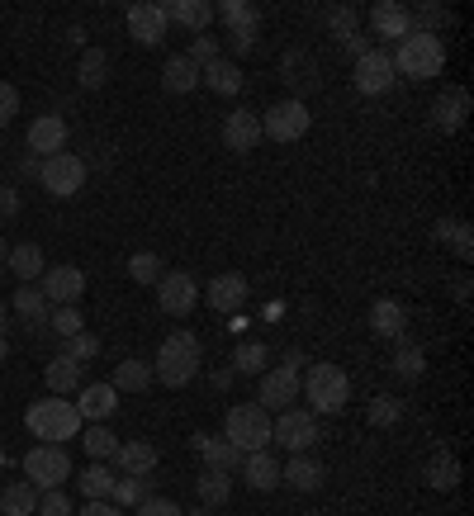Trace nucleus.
Instances as JSON below:
<instances>
[{
	"label": "nucleus",
	"mask_w": 474,
	"mask_h": 516,
	"mask_svg": "<svg viewBox=\"0 0 474 516\" xmlns=\"http://www.w3.org/2000/svg\"><path fill=\"white\" fill-rule=\"evenodd\" d=\"M256 143H261V119H256L252 109H233L223 119V147L228 152H252Z\"/></svg>",
	"instance_id": "obj_20"
},
{
	"label": "nucleus",
	"mask_w": 474,
	"mask_h": 516,
	"mask_svg": "<svg viewBox=\"0 0 474 516\" xmlns=\"http://www.w3.org/2000/svg\"><path fill=\"white\" fill-rule=\"evenodd\" d=\"M185 57H190V62H195V67H209V62H214V57H223V53H219V38L200 34V38H195V43H190V53H185Z\"/></svg>",
	"instance_id": "obj_49"
},
{
	"label": "nucleus",
	"mask_w": 474,
	"mask_h": 516,
	"mask_svg": "<svg viewBox=\"0 0 474 516\" xmlns=\"http://www.w3.org/2000/svg\"><path fill=\"white\" fill-rule=\"evenodd\" d=\"M399 417H403V403L394 398V393H380V398L370 403V427L389 431V427H399Z\"/></svg>",
	"instance_id": "obj_43"
},
{
	"label": "nucleus",
	"mask_w": 474,
	"mask_h": 516,
	"mask_svg": "<svg viewBox=\"0 0 474 516\" xmlns=\"http://www.w3.org/2000/svg\"><path fill=\"white\" fill-rule=\"evenodd\" d=\"M195 493H200V507H223V502L233 498V479L223 474V469H204L200 474V483H195Z\"/></svg>",
	"instance_id": "obj_35"
},
{
	"label": "nucleus",
	"mask_w": 474,
	"mask_h": 516,
	"mask_svg": "<svg viewBox=\"0 0 474 516\" xmlns=\"http://www.w3.org/2000/svg\"><path fill=\"white\" fill-rule=\"evenodd\" d=\"M166 24H181V29H190V34L200 38L214 24V5L209 0H171L166 5Z\"/></svg>",
	"instance_id": "obj_23"
},
{
	"label": "nucleus",
	"mask_w": 474,
	"mask_h": 516,
	"mask_svg": "<svg viewBox=\"0 0 474 516\" xmlns=\"http://www.w3.org/2000/svg\"><path fill=\"white\" fill-rule=\"evenodd\" d=\"M72 479V455H67V445H43L38 441L29 455H24V483H34L38 493H48V488H67Z\"/></svg>",
	"instance_id": "obj_6"
},
{
	"label": "nucleus",
	"mask_w": 474,
	"mask_h": 516,
	"mask_svg": "<svg viewBox=\"0 0 474 516\" xmlns=\"http://www.w3.org/2000/svg\"><path fill=\"white\" fill-rule=\"evenodd\" d=\"M15 114H19V90L10 81H0V128L15 124Z\"/></svg>",
	"instance_id": "obj_50"
},
{
	"label": "nucleus",
	"mask_w": 474,
	"mask_h": 516,
	"mask_svg": "<svg viewBox=\"0 0 474 516\" xmlns=\"http://www.w3.org/2000/svg\"><path fill=\"white\" fill-rule=\"evenodd\" d=\"M204 299H209V308H214L219 318H237V313L247 308V299H252V285H247V275L223 270V275H214V280L204 285Z\"/></svg>",
	"instance_id": "obj_10"
},
{
	"label": "nucleus",
	"mask_w": 474,
	"mask_h": 516,
	"mask_svg": "<svg viewBox=\"0 0 474 516\" xmlns=\"http://www.w3.org/2000/svg\"><path fill=\"white\" fill-rule=\"evenodd\" d=\"M437 237L441 242H451V256H456V261H474V228L470 223H460V218H441Z\"/></svg>",
	"instance_id": "obj_34"
},
{
	"label": "nucleus",
	"mask_w": 474,
	"mask_h": 516,
	"mask_svg": "<svg viewBox=\"0 0 474 516\" xmlns=\"http://www.w3.org/2000/svg\"><path fill=\"white\" fill-rule=\"evenodd\" d=\"M299 389L309 393L313 412H323V417H337V412L351 403V379L342 365H313L309 379H304Z\"/></svg>",
	"instance_id": "obj_4"
},
{
	"label": "nucleus",
	"mask_w": 474,
	"mask_h": 516,
	"mask_svg": "<svg viewBox=\"0 0 474 516\" xmlns=\"http://www.w3.org/2000/svg\"><path fill=\"white\" fill-rule=\"evenodd\" d=\"M147 488H152V479H119L110 498H114V507H138L147 498Z\"/></svg>",
	"instance_id": "obj_45"
},
{
	"label": "nucleus",
	"mask_w": 474,
	"mask_h": 516,
	"mask_svg": "<svg viewBox=\"0 0 474 516\" xmlns=\"http://www.w3.org/2000/svg\"><path fill=\"white\" fill-rule=\"evenodd\" d=\"M389 57H394V72L413 76V81H432L446 67V43L432 29H413L399 43V53H389Z\"/></svg>",
	"instance_id": "obj_3"
},
{
	"label": "nucleus",
	"mask_w": 474,
	"mask_h": 516,
	"mask_svg": "<svg viewBox=\"0 0 474 516\" xmlns=\"http://www.w3.org/2000/svg\"><path fill=\"white\" fill-rule=\"evenodd\" d=\"M76 516H128L124 507H114V502H91L86 512H76Z\"/></svg>",
	"instance_id": "obj_53"
},
{
	"label": "nucleus",
	"mask_w": 474,
	"mask_h": 516,
	"mask_svg": "<svg viewBox=\"0 0 474 516\" xmlns=\"http://www.w3.org/2000/svg\"><path fill=\"white\" fill-rule=\"evenodd\" d=\"M0 516H38V488L34 483H5L0 488Z\"/></svg>",
	"instance_id": "obj_31"
},
{
	"label": "nucleus",
	"mask_w": 474,
	"mask_h": 516,
	"mask_svg": "<svg viewBox=\"0 0 474 516\" xmlns=\"http://www.w3.org/2000/svg\"><path fill=\"white\" fill-rule=\"evenodd\" d=\"M128 275H133L138 285H157V280L166 275L162 256H157V251H133V256H128Z\"/></svg>",
	"instance_id": "obj_40"
},
{
	"label": "nucleus",
	"mask_w": 474,
	"mask_h": 516,
	"mask_svg": "<svg viewBox=\"0 0 474 516\" xmlns=\"http://www.w3.org/2000/svg\"><path fill=\"white\" fill-rule=\"evenodd\" d=\"M38 185H43L53 199L76 195V190L86 185V161L76 157V152H57V157L38 161Z\"/></svg>",
	"instance_id": "obj_8"
},
{
	"label": "nucleus",
	"mask_w": 474,
	"mask_h": 516,
	"mask_svg": "<svg viewBox=\"0 0 474 516\" xmlns=\"http://www.w3.org/2000/svg\"><path fill=\"white\" fill-rule=\"evenodd\" d=\"M209 384H214V389H228V384H233V370H214L209 374Z\"/></svg>",
	"instance_id": "obj_54"
},
{
	"label": "nucleus",
	"mask_w": 474,
	"mask_h": 516,
	"mask_svg": "<svg viewBox=\"0 0 474 516\" xmlns=\"http://www.w3.org/2000/svg\"><path fill=\"white\" fill-rule=\"evenodd\" d=\"M5 261H10V270L19 275V285H34V280H43V270H48L43 247H34V242H19V247H10V251H5Z\"/></svg>",
	"instance_id": "obj_28"
},
{
	"label": "nucleus",
	"mask_w": 474,
	"mask_h": 516,
	"mask_svg": "<svg viewBox=\"0 0 474 516\" xmlns=\"http://www.w3.org/2000/svg\"><path fill=\"white\" fill-rule=\"evenodd\" d=\"M157 303H162V313H171V318L195 313V303H200V285H195V275H185V270H166L162 280H157Z\"/></svg>",
	"instance_id": "obj_12"
},
{
	"label": "nucleus",
	"mask_w": 474,
	"mask_h": 516,
	"mask_svg": "<svg viewBox=\"0 0 474 516\" xmlns=\"http://www.w3.org/2000/svg\"><path fill=\"white\" fill-rule=\"evenodd\" d=\"M451 289H456V299H460V303L470 299V280H465V275H460V280H456V285H451Z\"/></svg>",
	"instance_id": "obj_55"
},
{
	"label": "nucleus",
	"mask_w": 474,
	"mask_h": 516,
	"mask_svg": "<svg viewBox=\"0 0 474 516\" xmlns=\"http://www.w3.org/2000/svg\"><path fill=\"white\" fill-rule=\"evenodd\" d=\"M223 441H233L242 455H252V450H266V445H271V412L256 408V403H237V408H228V422H223Z\"/></svg>",
	"instance_id": "obj_5"
},
{
	"label": "nucleus",
	"mask_w": 474,
	"mask_h": 516,
	"mask_svg": "<svg viewBox=\"0 0 474 516\" xmlns=\"http://www.w3.org/2000/svg\"><path fill=\"white\" fill-rule=\"evenodd\" d=\"M242 479H247L252 493H271L275 483H280V464H275L266 450H252V455L242 460Z\"/></svg>",
	"instance_id": "obj_30"
},
{
	"label": "nucleus",
	"mask_w": 474,
	"mask_h": 516,
	"mask_svg": "<svg viewBox=\"0 0 474 516\" xmlns=\"http://www.w3.org/2000/svg\"><path fill=\"white\" fill-rule=\"evenodd\" d=\"M394 374H399V379H422V374H427V356H422V346H399V356H394Z\"/></svg>",
	"instance_id": "obj_44"
},
{
	"label": "nucleus",
	"mask_w": 474,
	"mask_h": 516,
	"mask_svg": "<svg viewBox=\"0 0 474 516\" xmlns=\"http://www.w3.org/2000/svg\"><path fill=\"white\" fill-rule=\"evenodd\" d=\"M114 393H143L147 384H152V365H143V360H124V365H114Z\"/></svg>",
	"instance_id": "obj_38"
},
{
	"label": "nucleus",
	"mask_w": 474,
	"mask_h": 516,
	"mask_svg": "<svg viewBox=\"0 0 474 516\" xmlns=\"http://www.w3.org/2000/svg\"><path fill=\"white\" fill-rule=\"evenodd\" d=\"M81 441H86V450H91L95 460H114V450H119V436H114V431L105 427V422H91Z\"/></svg>",
	"instance_id": "obj_42"
},
{
	"label": "nucleus",
	"mask_w": 474,
	"mask_h": 516,
	"mask_svg": "<svg viewBox=\"0 0 474 516\" xmlns=\"http://www.w3.org/2000/svg\"><path fill=\"white\" fill-rule=\"evenodd\" d=\"M309 516H328V512H309Z\"/></svg>",
	"instance_id": "obj_59"
},
{
	"label": "nucleus",
	"mask_w": 474,
	"mask_h": 516,
	"mask_svg": "<svg viewBox=\"0 0 474 516\" xmlns=\"http://www.w3.org/2000/svg\"><path fill=\"white\" fill-rule=\"evenodd\" d=\"M299 370H290V365H280V370H266L261 374V403L256 408L266 412H285L294 408V398H299Z\"/></svg>",
	"instance_id": "obj_15"
},
{
	"label": "nucleus",
	"mask_w": 474,
	"mask_h": 516,
	"mask_svg": "<svg viewBox=\"0 0 474 516\" xmlns=\"http://www.w3.org/2000/svg\"><path fill=\"white\" fill-rule=\"evenodd\" d=\"M10 303H15V313H19L24 322H29V327H38V322L53 318V303L43 299V289H38V285H19V289H15V299H10Z\"/></svg>",
	"instance_id": "obj_33"
},
{
	"label": "nucleus",
	"mask_w": 474,
	"mask_h": 516,
	"mask_svg": "<svg viewBox=\"0 0 474 516\" xmlns=\"http://www.w3.org/2000/svg\"><path fill=\"white\" fill-rule=\"evenodd\" d=\"M280 483H290L294 493H318V488H323V464L309 460V455H294V460L280 469Z\"/></svg>",
	"instance_id": "obj_29"
},
{
	"label": "nucleus",
	"mask_w": 474,
	"mask_h": 516,
	"mask_svg": "<svg viewBox=\"0 0 474 516\" xmlns=\"http://www.w3.org/2000/svg\"><path fill=\"white\" fill-rule=\"evenodd\" d=\"M204 365V346L195 332H171L162 341V351L152 360V379H162L166 389H185Z\"/></svg>",
	"instance_id": "obj_1"
},
{
	"label": "nucleus",
	"mask_w": 474,
	"mask_h": 516,
	"mask_svg": "<svg viewBox=\"0 0 474 516\" xmlns=\"http://www.w3.org/2000/svg\"><path fill=\"white\" fill-rule=\"evenodd\" d=\"M394 57L384 53V48H370V53L356 57V67H351V81L361 95H384V90L394 86Z\"/></svg>",
	"instance_id": "obj_13"
},
{
	"label": "nucleus",
	"mask_w": 474,
	"mask_h": 516,
	"mask_svg": "<svg viewBox=\"0 0 474 516\" xmlns=\"http://www.w3.org/2000/svg\"><path fill=\"white\" fill-rule=\"evenodd\" d=\"M57 152H67V124H62L57 114H43V119L29 124V157L48 161V157H57Z\"/></svg>",
	"instance_id": "obj_17"
},
{
	"label": "nucleus",
	"mask_w": 474,
	"mask_h": 516,
	"mask_svg": "<svg viewBox=\"0 0 474 516\" xmlns=\"http://www.w3.org/2000/svg\"><path fill=\"white\" fill-rule=\"evenodd\" d=\"M370 29L380 38H408L413 34V10L399 5V0H380V5H370Z\"/></svg>",
	"instance_id": "obj_18"
},
{
	"label": "nucleus",
	"mask_w": 474,
	"mask_h": 516,
	"mask_svg": "<svg viewBox=\"0 0 474 516\" xmlns=\"http://www.w3.org/2000/svg\"><path fill=\"white\" fill-rule=\"evenodd\" d=\"M114 408H119L114 384H81V393H76V412H81V422H110Z\"/></svg>",
	"instance_id": "obj_19"
},
{
	"label": "nucleus",
	"mask_w": 474,
	"mask_h": 516,
	"mask_svg": "<svg viewBox=\"0 0 474 516\" xmlns=\"http://www.w3.org/2000/svg\"><path fill=\"white\" fill-rule=\"evenodd\" d=\"M162 86H166V95H190V90L200 86V67H195L185 53L166 57L162 62Z\"/></svg>",
	"instance_id": "obj_27"
},
{
	"label": "nucleus",
	"mask_w": 474,
	"mask_h": 516,
	"mask_svg": "<svg viewBox=\"0 0 474 516\" xmlns=\"http://www.w3.org/2000/svg\"><path fill=\"white\" fill-rule=\"evenodd\" d=\"M76 81H81V90H100L110 81V57L100 53V48H86V53H81V67H76Z\"/></svg>",
	"instance_id": "obj_37"
},
{
	"label": "nucleus",
	"mask_w": 474,
	"mask_h": 516,
	"mask_svg": "<svg viewBox=\"0 0 474 516\" xmlns=\"http://www.w3.org/2000/svg\"><path fill=\"white\" fill-rule=\"evenodd\" d=\"M200 450H204V460H209V469H223V474L242 469V460H247L233 441H214V436H200Z\"/></svg>",
	"instance_id": "obj_36"
},
{
	"label": "nucleus",
	"mask_w": 474,
	"mask_h": 516,
	"mask_svg": "<svg viewBox=\"0 0 474 516\" xmlns=\"http://www.w3.org/2000/svg\"><path fill=\"white\" fill-rule=\"evenodd\" d=\"M43 379H48L53 398H67V393H81L86 370H81V360H72V356H53L48 360V370H43Z\"/></svg>",
	"instance_id": "obj_24"
},
{
	"label": "nucleus",
	"mask_w": 474,
	"mask_h": 516,
	"mask_svg": "<svg viewBox=\"0 0 474 516\" xmlns=\"http://www.w3.org/2000/svg\"><path fill=\"white\" fill-rule=\"evenodd\" d=\"M219 19H228V48H233L237 57L252 53L256 48V24H261L256 5H247V0H223Z\"/></svg>",
	"instance_id": "obj_11"
},
{
	"label": "nucleus",
	"mask_w": 474,
	"mask_h": 516,
	"mask_svg": "<svg viewBox=\"0 0 474 516\" xmlns=\"http://www.w3.org/2000/svg\"><path fill=\"white\" fill-rule=\"evenodd\" d=\"M24 427L34 431L43 445H62V441H72L86 422H81L76 403H67V398H43V403H29V412H24Z\"/></svg>",
	"instance_id": "obj_2"
},
{
	"label": "nucleus",
	"mask_w": 474,
	"mask_h": 516,
	"mask_svg": "<svg viewBox=\"0 0 474 516\" xmlns=\"http://www.w3.org/2000/svg\"><path fill=\"white\" fill-rule=\"evenodd\" d=\"M0 214H5V218L19 214V190H15V185H5V190H0Z\"/></svg>",
	"instance_id": "obj_52"
},
{
	"label": "nucleus",
	"mask_w": 474,
	"mask_h": 516,
	"mask_svg": "<svg viewBox=\"0 0 474 516\" xmlns=\"http://www.w3.org/2000/svg\"><path fill=\"white\" fill-rule=\"evenodd\" d=\"M38 516H76L67 488H48V493H38Z\"/></svg>",
	"instance_id": "obj_46"
},
{
	"label": "nucleus",
	"mask_w": 474,
	"mask_h": 516,
	"mask_svg": "<svg viewBox=\"0 0 474 516\" xmlns=\"http://www.w3.org/2000/svg\"><path fill=\"white\" fill-rule=\"evenodd\" d=\"M422 479H427V488H437V493H451L460 483V460L451 450H437V455L427 460V469H422Z\"/></svg>",
	"instance_id": "obj_32"
},
{
	"label": "nucleus",
	"mask_w": 474,
	"mask_h": 516,
	"mask_svg": "<svg viewBox=\"0 0 474 516\" xmlns=\"http://www.w3.org/2000/svg\"><path fill=\"white\" fill-rule=\"evenodd\" d=\"M200 81L214 90V95H242V86H247L242 67H237V62H228V57H214L209 67H200Z\"/></svg>",
	"instance_id": "obj_26"
},
{
	"label": "nucleus",
	"mask_w": 474,
	"mask_h": 516,
	"mask_svg": "<svg viewBox=\"0 0 474 516\" xmlns=\"http://www.w3.org/2000/svg\"><path fill=\"white\" fill-rule=\"evenodd\" d=\"M157 445L152 441H119V450H114V464L124 469V479H147L152 469H157Z\"/></svg>",
	"instance_id": "obj_21"
},
{
	"label": "nucleus",
	"mask_w": 474,
	"mask_h": 516,
	"mask_svg": "<svg viewBox=\"0 0 474 516\" xmlns=\"http://www.w3.org/2000/svg\"><path fill=\"white\" fill-rule=\"evenodd\" d=\"M465 114H470V90L465 86H451L446 95L432 100V124L446 128V133H456V128L465 124Z\"/></svg>",
	"instance_id": "obj_22"
},
{
	"label": "nucleus",
	"mask_w": 474,
	"mask_h": 516,
	"mask_svg": "<svg viewBox=\"0 0 474 516\" xmlns=\"http://www.w3.org/2000/svg\"><path fill=\"white\" fill-rule=\"evenodd\" d=\"M261 370H266V346L261 341H237L233 374H261Z\"/></svg>",
	"instance_id": "obj_41"
},
{
	"label": "nucleus",
	"mask_w": 474,
	"mask_h": 516,
	"mask_svg": "<svg viewBox=\"0 0 474 516\" xmlns=\"http://www.w3.org/2000/svg\"><path fill=\"white\" fill-rule=\"evenodd\" d=\"M38 289H43V299L53 303V308H76L81 294H86V275L76 266H48L43 280H38Z\"/></svg>",
	"instance_id": "obj_14"
},
{
	"label": "nucleus",
	"mask_w": 474,
	"mask_h": 516,
	"mask_svg": "<svg viewBox=\"0 0 474 516\" xmlns=\"http://www.w3.org/2000/svg\"><path fill=\"white\" fill-rule=\"evenodd\" d=\"M271 441H280L290 455H304L313 441H318V417L299 408H285L271 417Z\"/></svg>",
	"instance_id": "obj_9"
},
{
	"label": "nucleus",
	"mask_w": 474,
	"mask_h": 516,
	"mask_svg": "<svg viewBox=\"0 0 474 516\" xmlns=\"http://www.w3.org/2000/svg\"><path fill=\"white\" fill-rule=\"evenodd\" d=\"M5 360H10V337L0 332V365H5Z\"/></svg>",
	"instance_id": "obj_56"
},
{
	"label": "nucleus",
	"mask_w": 474,
	"mask_h": 516,
	"mask_svg": "<svg viewBox=\"0 0 474 516\" xmlns=\"http://www.w3.org/2000/svg\"><path fill=\"white\" fill-rule=\"evenodd\" d=\"M185 516H214V512H209V507H195V512H185Z\"/></svg>",
	"instance_id": "obj_57"
},
{
	"label": "nucleus",
	"mask_w": 474,
	"mask_h": 516,
	"mask_svg": "<svg viewBox=\"0 0 474 516\" xmlns=\"http://www.w3.org/2000/svg\"><path fill=\"white\" fill-rule=\"evenodd\" d=\"M48 327H53V332H57L62 341L76 337V332H86V322H81V313H76V308H53V318H48Z\"/></svg>",
	"instance_id": "obj_47"
},
{
	"label": "nucleus",
	"mask_w": 474,
	"mask_h": 516,
	"mask_svg": "<svg viewBox=\"0 0 474 516\" xmlns=\"http://www.w3.org/2000/svg\"><path fill=\"white\" fill-rule=\"evenodd\" d=\"M5 251H10V247H5V237H0V261H5Z\"/></svg>",
	"instance_id": "obj_58"
},
{
	"label": "nucleus",
	"mask_w": 474,
	"mask_h": 516,
	"mask_svg": "<svg viewBox=\"0 0 474 516\" xmlns=\"http://www.w3.org/2000/svg\"><path fill=\"white\" fill-rule=\"evenodd\" d=\"M76 483H81V493H86V498H91V502H105V498H110V493H114V483H119V479H114L110 469H105V464L95 460L91 469H86V474H81V479H76Z\"/></svg>",
	"instance_id": "obj_39"
},
{
	"label": "nucleus",
	"mask_w": 474,
	"mask_h": 516,
	"mask_svg": "<svg viewBox=\"0 0 474 516\" xmlns=\"http://www.w3.org/2000/svg\"><path fill=\"white\" fill-rule=\"evenodd\" d=\"M403 327H408V313H403L399 299H375L370 303V332L384 341H399Z\"/></svg>",
	"instance_id": "obj_25"
},
{
	"label": "nucleus",
	"mask_w": 474,
	"mask_h": 516,
	"mask_svg": "<svg viewBox=\"0 0 474 516\" xmlns=\"http://www.w3.org/2000/svg\"><path fill=\"white\" fill-rule=\"evenodd\" d=\"M166 5H157V0H143V5H128V34H133V43H143V48H157L166 38Z\"/></svg>",
	"instance_id": "obj_16"
},
{
	"label": "nucleus",
	"mask_w": 474,
	"mask_h": 516,
	"mask_svg": "<svg viewBox=\"0 0 474 516\" xmlns=\"http://www.w3.org/2000/svg\"><path fill=\"white\" fill-rule=\"evenodd\" d=\"M313 114L304 100H275L271 109H266V119H261V138H271V143H299L304 133H309Z\"/></svg>",
	"instance_id": "obj_7"
},
{
	"label": "nucleus",
	"mask_w": 474,
	"mask_h": 516,
	"mask_svg": "<svg viewBox=\"0 0 474 516\" xmlns=\"http://www.w3.org/2000/svg\"><path fill=\"white\" fill-rule=\"evenodd\" d=\"M62 356H72V360H81V365H86V360L100 356V341H95L91 332H76V337H67V351H62Z\"/></svg>",
	"instance_id": "obj_48"
},
{
	"label": "nucleus",
	"mask_w": 474,
	"mask_h": 516,
	"mask_svg": "<svg viewBox=\"0 0 474 516\" xmlns=\"http://www.w3.org/2000/svg\"><path fill=\"white\" fill-rule=\"evenodd\" d=\"M133 516H185V512L176 507V502H166V498H143Z\"/></svg>",
	"instance_id": "obj_51"
}]
</instances>
